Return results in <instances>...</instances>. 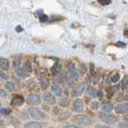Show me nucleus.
Segmentation results:
<instances>
[{
	"label": "nucleus",
	"mask_w": 128,
	"mask_h": 128,
	"mask_svg": "<svg viewBox=\"0 0 128 128\" xmlns=\"http://www.w3.org/2000/svg\"><path fill=\"white\" fill-rule=\"evenodd\" d=\"M72 120L74 122H76L77 124L82 125V126H90L92 124V119L87 117V116H84V115H77V116H74Z\"/></svg>",
	"instance_id": "1"
},
{
	"label": "nucleus",
	"mask_w": 128,
	"mask_h": 128,
	"mask_svg": "<svg viewBox=\"0 0 128 128\" xmlns=\"http://www.w3.org/2000/svg\"><path fill=\"white\" fill-rule=\"evenodd\" d=\"M98 118L101 121H103L104 123H106V124H114L117 120V118L115 116L110 115V114H106V113H99L98 114Z\"/></svg>",
	"instance_id": "2"
},
{
	"label": "nucleus",
	"mask_w": 128,
	"mask_h": 128,
	"mask_svg": "<svg viewBox=\"0 0 128 128\" xmlns=\"http://www.w3.org/2000/svg\"><path fill=\"white\" fill-rule=\"evenodd\" d=\"M28 111H29V115L31 116V117L36 119V120H42V119H43L45 117L44 113L42 112L41 110H39L37 108H34V107L29 108Z\"/></svg>",
	"instance_id": "3"
},
{
	"label": "nucleus",
	"mask_w": 128,
	"mask_h": 128,
	"mask_svg": "<svg viewBox=\"0 0 128 128\" xmlns=\"http://www.w3.org/2000/svg\"><path fill=\"white\" fill-rule=\"evenodd\" d=\"M27 102L29 105H33V106H36V105H39L40 102H41V98L38 95H30V96L27 97Z\"/></svg>",
	"instance_id": "4"
},
{
	"label": "nucleus",
	"mask_w": 128,
	"mask_h": 128,
	"mask_svg": "<svg viewBox=\"0 0 128 128\" xmlns=\"http://www.w3.org/2000/svg\"><path fill=\"white\" fill-rule=\"evenodd\" d=\"M43 98V101L48 105H54L56 102L55 97H54V96H52L51 93H44Z\"/></svg>",
	"instance_id": "5"
},
{
	"label": "nucleus",
	"mask_w": 128,
	"mask_h": 128,
	"mask_svg": "<svg viewBox=\"0 0 128 128\" xmlns=\"http://www.w3.org/2000/svg\"><path fill=\"white\" fill-rule=\"evenodd\" d=\"M84 90H85V85H84V84L77 85L75 88H73V90H72V92H71V95H72V96H81L82 93L84 92Z\"/></svg>",
	"instance_id": "6"
},
{
	"label": "nucleus",
	"mask_w": 128,
	"mask_h": 128,
	"mask_svg": "<svg viewBox=\"0 0 128 128\" xmlns=\"http://www.w3.org/2000/svg\"><path fill=\"white\" fill-rule=\"evenodd\" d=\"M73 109L75 112H83L84 110V103H83V100L82 99H76L73 103Z\"/></svg>",
	"instance_id": "7"
},
{
	"label": "nucleus",
	"mask_w": 128,
	"mask_h": 128,
	"mask_svg": "<svg viewBox=\"0 0 128 128\" xmlns=\"http://www.w3.org/2000/svg\"><path fill=\"white\" fill-rule=\"evenodd\" d=\"M116 112L118 114H126L128 113V103H121L116 107Z\"/></svg>",
	"instance_id": "8"
},
{
	"label": "nucleus",
	"mask_w": 128,
	"mask_h": 128,
	"mask_svg": "<svg viewBox=\"0 0 128 128\" xmlns=\"http://www.w3.org/2000/svg\"><path fill=\"white\" fill-rule=\"evenodd\" d=\"M68 72H69V75H70V77H71L72 79H74V80H78V78H79V74L77 73V70L75 69L74 65L71 64V65L68 67Z\"/></svg>",
	"instance_id": "9"
},
{
	"label": "nucleus",
	"mask_w": 128,
	"mask_h": 128,
	"mask_svg": "<svg viewBox=\"0 0 128 128\" xmlns=\"http://www.w3.org/2000/svg\"><path fill=\"white\" fill-rule=\"evenodd\" d=\"M23 102H24V99H23L22 96H15V97L13 98V100H12V105L15 106V107H17V106H20Z\"/></svg>",
	"instance_id": "10"
},
{
	"label": "nucleus",
	"mask_w": 128,
	"mask_h": 128,
	"mask_svg": "<svg viewBox=\"0 0 128 128\" xmlns=\"http://www.w3.org/2000/svg\"><path fill=\"white\" fill-rule=\"evenodd\" d=\"M16 73L17 76H19V77H21V78H25V77H27V71L25 70V68H23V67H17L16 70Z\"/></svg>",
	"instance_id": "11"
},
{
	"label": "nucleus",
	"mask_w": 128,
	"mask_h": 128,
	"mask_svg": "<svg viewBox=\"0 0 128 128\" xmlns=\"http://www.w3.org/2000/svg\"><path fill=\"white\" fill-rule=\"evenodd\" d=\"M101 108H102V110H103V111H106V112H111L113 109H114V105H113L111 102H104V103H102Z\"/></svg>",
	"instance_id": "12"
},
{
	"label": "nucleus",
	"mask_w": 128,
	"mask_h": 128,
	"mask_svg": "<svg viewBox=\"0 0 128 128\" xmlns=\"http://www.w3.org/2000/svg\"><path fill=\"white\" fill-rule=\"evenodd\" d=\"M0 65H1V68L3 70H8L9 67H10V64H9V61L5 58H1L0 59Z\"/></svg>",
	"instance_id": "13"
},
{
	"label": "nucleus",
	"mask_w": 128,
	"mask_h": 128,
	"mask_svg": "<svg viewBox=\"0 0 128 128\" xmlns=\"http://www.w3.org/2000/svg\"><path fill=\"white\" fill-rule=\"evenodd\" d=\"M51 90H52V92L54 93L55 96H62V90H61V88H60L58 85H53L52 88H51Z\"/></svg>",
	"instance_id": "14"
},
{
	"label": "nucleus",
	"mask_w": 128,
	"mask_h": 128,
	"mask_svg": "<svg viewBox=\"0 0 128 128\" xmlns=\"http://www.w3.org/2000/svg\"><path fill=\"white\" fill-rule=\"evenodd\" d=\"M25 128H43V125L37 121H31L25 125Z\"/></svg>",
	"instance_id": "15"
},
{
	"label": "nucleus",
	"mask_w": 128,
	"mask_h": 128,
	"mask_svg": "<svg viewBox=\"0 0 128 128\" xmlns=\"http://www.w3.org/2000/svg\"><path fill=\"white\" fill-rule=\"evenodd\" d=\"M70 117V113L67 111H61L59 113V119L60 120H64Z\"/></svg>",
	"instance_id": "16"
},
{
	"label": "nucleus",
	"mask_w": 128,
	"mask_h": 128,
	"mask_svg": "<svg viewBox=\"0 0 128 128\" xmlns=\"http://www.w3.org/2000/svg\"><path fill=\"white\" fill-rule=\"evenodd\" d=\"M49 86V80H48L46 77H43L42 80H41V87L43 90H45Z\"/></svg>",
	"instance_id": "17"
},
{
	"label": "nucleus",
	"mask_w": 128,
	"mask_h": 128,
	"mask_svg": "<svg viewBox=\"0 0 128 128\" xmlns=\"http://www.w3.org/2000/svg\"><path fill=\"white\" fill-rule=\"evenodd\" d=\"M97 93H98V92H96L93 87H89V88H88V94H89V96H91L92 97L97 96Z\"/></svg>",
	"instance_id": "18"
},
{
	"label": "nucleus",
	"mask_w": 128,
	"mask_h": 128,
	"mask_svg": "<svg viewBox=\"0 0 128 128\" xmlns=\"http://www.w3.org/2000/svg\"><path fill=\"white\" fill-rule=\"evenodd\" d=\"M127 85H128V76H124L123 77V79L121 81V89L124 91V90H126L127 89Z\"/></svg>",
	"instance_id": "19"
},
{
	"label": "nucleus",
	"mask_w": 128,
	"mask_h": 128,
	"mask_svg": "<svg viewBox=\"0 0 128 128\" xmlns=\"http://www.w3.org/2000/svg\"><path fill=\"white\" fill-rule=\"evenodd\" d=\"M5 87H6V89H7L9 92H13V91L15 90V85H14V83H12V82H8V83H6Z\"/></svg>",
	"instance_id": "20"
},
{
	"label": "nucleus",
	"mask_w": 128,
	"mask_h": 128,
	"mask_svg": "<svg viewBox=\"0 0 128 128\" xmlns=\"http://www.w3.org/2000/svg\"><path fill=\"white\" fill-rule=\"evenodd\" d=\"M39 19H40L41 22H46L48 19V16L46 15H44V14H42V15H40V16H39Z\"/></svg>",
	"instance_id": "21"
},
{
	"label": "nucleus",
	"mask_w": 128,
	"mask_h": 128,
	"mask_svg": "<svg viewBox=\"0 0 128 128\" xmlns=\"http://www.w3.org/2000/svg\"><path fill=\"white\" fill-rule=\"evenodd\" d=\"M119 78H120L119 74H118V73H117V74H114L112 77H111V81H112L113 83H117V81L119 80Z\"/></svg>",
	"instance_id": "22"
},
{
	"label": "nucleus",
	"mask_w": 128,
	"mask_h": 128,
	"mask_svg": "<svg viewBox=\"0 0 128 128\" xmlns=\"http://www.w3.org/2000/svg\"><path fill=\"white\" fill-rule=\"evenodd\" d=\"M0 113H1L2 115H8V114L11 113V109H9V108H1Z\"/></svg>",
	"instance_id": "23"
},
{
	"label": "nucleus",
	"mask_w": 128,
	"mask_h": 128,
	"mask_svg": "<svg viewBox=\"0 0 128 128\" xmlns=\"http://www.w3.org/2000/svg\"><path fill=\"white\" fill-rule=\"evenodd\" d=\"M117 127H118V128H128V122H125V121L118 122V124H117Z\"/></svg>",
	"instance_id": "24"
},
{
	"label": "nucleus",
	"mask_w": 128,
	"mask_h": 128,
	"mask_svg": "<svg viewBox=\"0 0 128 128\" xmlns=\"http://www.w3.org/2000/svg\"><path fill=\"white\" fill-rule=\"evenodd\" d=\"M25 67H26L27 71H32V65H31V62H30V61H27V62H26Z\"/></svg>",
	"instance_id": "25"
},
{
	"label": "nucleus",
	"mask_w": 128,
	"mask_h": 128,
	"mask_svg": "<svg viewBox=\"0 0 128 128\" xmlns=\"http://www.w3.org/2000/svg\"><path fill=\"white\" fill-rule=\"evenodd\" d=\"M67 102H68L67 98H63V99L60 100V105H61V106H66V105H67Z\"/></svg>",
	"instance_id": "26"
},
{
	"label": "nucleus",
	"mask_w": 128,
	"mask_h": 128,
	"mask_svg": "<svg viewBox=\"0 0 128 128\" xmlns=\"http://www.w3.org/2000/svg\"><path fill=\"white\" fill-rule=\"evenodd\" d=\"M116 46H118V47H125V46H126V43H123V42H117V43H116Z\"/></svg>",
	"instance_id": "27"
},
{
	"label": "nucleus",
	"mask_w": 128,
	"mask_h": 128,
	"mask_svg": "<svg viewBox=\"0 0 128 128\" xmlns=\"http://www.w3.org/2000/svg\"><path fill=\"white\" fill-rule=\"evenodd\" d=\"M101 5H108L111 3V0H98Z\"/></svg>",
	"instance_id": "28"
},
{
	"label": "nucleus",
	"mask_w": 128,
	"mask_h": 128,
	"mask_svg": "<svg viewBox=\"0 0 128 128\" xmlns=\"http://www.w3.org/2000/svg\"><path fill=\"white\" fill-rule=\"evenodd\" d=\"M87 72V66L85 65V64H83L81 65V73H83V74H85Z\"/></svg>",
	"instance_id": "29"
},
{
	"label": "nucleus",
	"mask_w": 128,
	"mask_h": 128,
	"mask_svg": "<svg viewBox=\"0 0 128 128\" xmlns=\"http://www.w3.org/2000/svg\"><path fill=\"white\" fill-rule=\"evenodd\" d=\"M0 77H1V79H2V80H8V79H9V76H8V75H6V74H4L3 72H1V73H0Z\"/></svg>",
	"instance_id": "30"
},
{
	"label": "nucleus",
	"mask_w": 128,
	"mask_h": 128,
	"mask_svg": "<svg viewBox=\"0 0 128 128\" xmlns=\"http://www.w3.org/2000/svg\"><path fill=\"white\" fill-rule=\"evenodd\" d=\"M16 32H18V33L22 32V31H23V28H22L20 25H17V26L16 27Z\"/></svg>",
	"instance_id": "31"
},
{
	"label": "nucleus",
	"mask_w": 128,
	"mask_h": 128,
	"mask_svg": "<svg viewBox=\"0 0 128 128\" xmlns=\"http://www.w3.org/2000/svg\"><path fill=\"white\" fill-rule=\"evenodd\" d=\"M19 64H20V60H19V59H16V60H15V62H14V65L17 67Z\"/></svg>",
	"instance_id": "32"
},
{
	"label": "nucleus",
	"mask_w": 128,
	"mask_h": 128,
	"mask_svg": "<svg viewBox=\"0 0 128 128\" xmlns=\"http://www.w3.org/2000/svg\"><path fill=\"white\" fill-rule=\"evenodd\" d=\"M0 95H1V97H2V98H4V97L6 96V93H5V91L1 89V90H0Z\"/></svg>",
	"instance_id": "33"
},
{
	"label": "nucleus",
	"mask_w": 128,
	"mask_h": 128,
	"mask_svg": "<svg viewBox=\"0 0 128 128\" xmlns=\"http://www.w3.org/2000/svg\"><path fill=\"white\" fill-rule=\"evenodd\" d=\"M97 97L100 98V99L103 97V92H102V91H99V92L97 93Z\"/></svg>",
	"instance_id": "34"
},
{
	"label": "nucleus",
	"mask_w": 128,
	"mask_h": 128,
	"mask_svg": "<svg viewBox=\"0 0 128 128\" xmlns=\"http://www.w3.org/2000/svg\"><path fill=\"white\" fill-rule=\"evenodd\" d=\"M97 106H98V104H97V102H93V104H92V108L93 109H97Z\"/></svg>",
	"instance_id": "35"
},
{
	"label": "nucleus",
	"mask_w": 128,
	"mask_h": 128,
	"mask_svg": "<svg viewBox=\"0 0 128 128\" xmlns=\"http://www.w3.org/2000/svg\"><path fill=\"white\" fill-rule=\"evenodd\" d=\"M64 128H78L77 126H73V125H67V126H65Z\"/></svg>",
	"instance_id": "36"
},
{
	"label": "nucleus",
	"mask_w": 128,
	"mask_h": 128,
	"mask_svg": "<svg viewBox=\"0 0 128 128\" xmlns=\"http://www.w3.org/2000/svg\"><path fill=\"white\" fill-rule=\"evenodd\" d=\"M123 34H124V36H125V37H128V29H125Z\"/></svg>",
	"instance_id": "37"
},
{
	"label": "nucleus",
	"mask_w": 128,
	"mask_h": 128,
	"mask_svg": "<svg viewBox=\"0 0 128 128\" xmlns=\"http://www.w3.org/2000/svg\"><path fill=\"white\" fill-rule=\"evenodd\" d=\"M96 128H111V127H108V126H96Z\"/></svg>",
	"instance_id": "38"
},
{
	"label": "nucleus",
	"mask_w": 128,
	"mask_h": 128,
	"mask_svg": "<svg viewBox=\"0 0 128 128\" xmlns=\"http://www.w3.org/2000/svg\"><path fill=\"white\" fill-rule=\"evenodd\" d=\"M126 120H128V116H126Z\"/></svg>",
	"instance_id": "39"
}]
</instances>
